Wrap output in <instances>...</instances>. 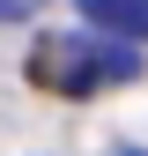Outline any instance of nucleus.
<instances>
[{
	"instance_id": "1",
	"label": "nucleus",
	"mask_w": 148,
	"mask_h": 156,
	"mask_svg": "<svg viewBox=\"0 0 148 156\" xmlns=\"http://www.w3.org/2000/svg\"><path fill=\"white\" fill-rule=\"evenodd\" d=\"M126 74H141V52L96 45V37H52V45H37V82L59 89V97H89L104 82H126Z\"/></svg>"
},
{
	"instance_id": "2",
	"label": "nucleus",
	"mask_w": 148,
	"mask_h": 156,
	"mask_svg": "<svg viewBox=\"0 0 148 156\" xmlns=\"http://www.w3.org/2000/svg\"><path fill=\"white\" fill-rule=\"evenodd\" d=\"M74 8L96 30H111V37H141L148 30V0H74Z\"/></svg>"
},
{
	"instance_id": "3",
	"label": "nucleus",
	"mask_w": 148,
	"mask_h": 156,
	"mask_svg": "<svg viewBox=\"0 0 148 156\" xmlns=\"http://www.w3.org/2000/svg\"><path fill=\"white\" fill-rule=\"evenodd\" d=\"M37 8H45V0H0V23H30Z\"/></svg>"
},
{
	"instance_id": "4",
	"label": "nucleus",
	"mask_w": 148,
	"mask_h": 156,
	"mask_svg": "<svg viewBox=\"0 0 148 156\" xmlns=\"http://www.w3.org/2000/svg\"><path fill=\"white\" fill-rule=\"evenodd\" d=\"M119 156H148V149H119Z\"/></svg>"
}]
</instances>
